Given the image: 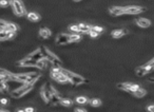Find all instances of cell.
Instances as JSON below:
<instances>
[{"label": "cell", "mask_w": 154, "mask_h": 112, "mask_svg": "<svg viewBox=\"0 0 154 112\" xmlns=\"http://www.w3.org/2000/svg\"><path fill=\"white\" fill-rule=\"evenodd\" d=\"M0 112H9V111H7V110H0Z\"/></svg>", "instance_id": "60d3db41"}, {"label": "cell", "mask_w": 154, "mask_h": 112, "mask_svg": "<svg viewBox=\"0 0 154 112\" xmlns=\"http://www.w3.org/2000/svg\"><path fill=\"white\" fill-rule=\"evenodd\" d=\"M153 61H154V58H153Z\"/></svg>", "instance_id": "ee69618b"}, {"label": "cell", "mask_w": 154, "mask_h": 112, "mask_svg": "<svg viewBox=\"0 0 154 112\" xmlns=\"http://www.w3.org/2000/svg\"><path fill=\"white\" fill-rule=\"evenodd\" d=\"M136 74H137L138 76H144V75H146V73H145V71L142 70V67H138V68L136 69Z\"/></svg>", "instance_id": "1f68e13d"}, {"label": "cell", "mask_w": 154, "mask_h": 112, "mask_svg": "<svg viewBox=\"0 0 154 112\" xmlns=\"http://www.w3.org/2000/svg\"><path fill=\"white\" fill-rule=\"evenodd\" d=\"M46 63H49V61L46 60V58H42V59H41V60L37 61V63H36V68H37V69H39V70H44V69L46 68Z\"/></svg>", "instance_id": "44dd1931"}, {"label": "cell", "mask_w": 154, "mask_h": 112, "mask_svg": "<svg viewBox=\"0 0 154 112\" xmlns=\"http://www.w3.org/2000/svg\"><path fill=\"white\" fill-rule=\"evenodd\" d=\"M0 77H2L5 81H11V79H15V74L11 73L10 71L5 70V69L0 68Z\"/></svg>", "instance_id": "9c48e42d"}, {"label": "cell", "mask_w": 154, "mask_h": 112, "mask_svg": "<svg viewBox=\"0 0 154 112\" xmlns=\"http://www.w3.org/2000/svg\"><path fill=\"white\" fill-rule=\"evenodd\" d=\"M39 35H40V37H42V38L48 39L50 38L51 35H52V32H51V30L48 29V28H40V30H39Z\"/></svg>", "instance_id": "4fadbf2b"}, {"label": "cell", "mask_w": 154, "mask_h": 112, "mask_svg": "<svg viewBox=\"0 0 154 112\" xmlns=\"http://www.w3.org/2000/svg\"><path fill=\"white\" fill-rule=\"evenodd\" d=\"M28 57L31 58V59H33V60H35V61H39V60H41V59L44 58V55H42V53H41L40 49H38V50H36V51H34L33 53L30 54Z\"/></svg>", "instance_id": "30bf717a"}, {"label": "cell", "mask_w": 154, "mask_h": 112, "mask_svg": "<svg viewBox=\"0 0 154 112\" xmlns=\"http://www.w3.org/2000/svg\"><path fill=\"white\" fill-rule=\"evenodd\" d=\"M40 95H41V97L44 98V100L46 103H50V100H51V96H52V94H51L50 92H49V90L46 89V87L42 88V90H41L40 92Z\"/></svg>", "instance_id": "5bb4252c"}, {"label": "cell", "mask_w": 154, "mask_h": 112, "mask_svg": "<svg viewBox=\"0 0 154 112\" xmlns=\"http://www.w3.org/2000/svg\"><path fill=\"white\" fill-rule=\"evenodd\" d=\"M80 39H81V37H80L79 34H71L70 35V42H78L80 41Z\"/></svg>", "instance_id": "4316f807"}, {"label": "cell", "mask_w": 154, "mask_h": 112, "mask_svg": "<svg viewBox=\"0 0 154 112\" xmlns=\"http://www.w3.org/2000/svg\"><path fill=\"white\" fill-rule=\"evenodd\" d=\"M69 30H70V31H72V32H74L75 34H78V33H80L79 28H78V25H70V27H69Z\"/></svg>", "instance_id": "83f0119b"}, {"label": "cell", "mask_w": 154, "mask_h": 112, "mask_svg": "<svg viewBox=\"0 0 154 112\" xmlns=\"http://www.w3.org/2000/svg\"><path fill=\"white\" fill-rule=\"evenodd\" d=\"M33 86L34 85L24 84V85H22L21 87L18 88V89L12 91V92H11V95H12V97H14V98H20V97H22V96H24L25 94H28V93L33 89Z\"/></svg>", "instance_id": "3957f363"}, {"label": "cell", "mask_w": 154, "mask_h": 112, "mask_svg": "<svg viewBox=\"0 0 154 112\" xmlns=\"http://www.w3.org/2000/svg\"><path fill=\"white\" fill-rule=\"evenodd\" d=\"M36 63L37 61L33 60V59L29 58V57H25V58L18 61V66L23 67V68H32V67H36Z\"/></svg>", "instance_id": "8992f818"}, {"label": "cell", "mask_w": 154, "mask_h": 112, "mask_svg": "<svg viewBox=\"0 0 154 112\" xmlns=\"http://www.w3.org/2000/svg\"><path fill=\"white\" fill-rule=\"evenodd\" d=\"M4 90H7V86H5V81L2 77H0V91L3 92Z\"/></svg>", "instance_id": "f1b7e54d"}, {"label": "cell", "mask_w": 154, "mask_h": 112, "mask_svg": "<svg viewBox=\"0 0 154 112\" xmlns=\"http://www.w3.org/2000/svg\"><path fill=\"white\" fill-rule=\"evenodd\" d=\"M128 34V31L127 30H121V29H118V30H114L112 33H111V35H112V37L113 38H116V39H118V38H121L123 36H125V35H127Z\"/></svg>", "instance_id": "7c38bea8"}, {"label": "cell", "mask_w": 154, "mask_h": 112, "mask_svg": "<svg viewBox=\"0 0 154 112\" xmlns=\"http://www.w3.org/2000/svg\"><path fill=\"white\" fill-rule=\"evenodd\" d=\"M55 81H58V83H60V84H67V83H70V81H69V79H68L67 76H65V74H62V73H61L60 75L58 76V77L56 78Z\"/></svg>", "instance_id": "d4e9b609"}, {"label": "cell", "mask_w": 154, "mask_h": 112, "mask_svg": "<svg viewBox=\"0 0 154 112\" xmlns=\"http://www.w3.org/2000/svg\"><path fill=\"white\" fill-rule=\"evenodd\" d=\"M139 86L138 85H136V84H132V86H131V91L130 92L131 93H133V92H135V91L136 90H138V89H139Z\"/></svg>", "instance_id": "836d02e7"}, {"label": "cell", "mask_w": 154, "mask_h": 112, "mask_svg": "<svg viewBox=\"0 0 154 112\" xmlns=\"http://www.w3.org/2000/svg\"><path fill=\"white\" fill-rule=\"evenodd\" d=\"M24 112H35V109L33 107H27L24 109Z\"/></svg>", "instance_id": "8d00e7d4"}, {"label": "cell", "mask_w": 154, "mask_h": 112, "mask_svg": "<svg viewBox=\"0 0 154 112\" xmlns=\"http://www.w3.org/2000/svg\"><path fill=\"white\" fill-rule=\"evenodd\" d=\"M56 44L59 46H65V44H70V35L65 34V33L59 34L56 38Z\"/></svg>", "instance_id": "52a82bcc"}, {"label": "cell", "mask_w": 154, "mask_h": 112, "mask_svg": "<svg viewBox=\"0 0 154 112\" xmlns=\"http://www.w3.org/2000/svg\"><path fill=\"white\" fill-rule=\"evenodd\" d=\"M40 51H41V53H42V55H44V58H46V60L49 61V63H52V65H53V67L61 68V66H62V63H61V60L58 58V57L55 55V54L52 53L50 50L46 49V48H44V47H41Z\"/></svg>", "instance_id": "6da1fadb"}, {"label": "cell", "mask_w": 154, "mask_h": 112, "mask_svg": "<svg viewBox=\"0 0 154 112\" xmlns=\"http://www.w3.org/2000/svg\"><path fill=\"white\" fill-rule=\"evenodd\" d=\"M27 17L30 21H33V22H36V21H39V20H40V16H39V14H37V13H35V12L28 13Z\"/></svg>", "instance_id": "9a60e30c"}, {"label": "cell", "mask_w": 154, "mask_h": 112, "mask_svg": "<svg viewBox=\"0 0 154 112\" xmlns=\"http://www.w3.org/2000/svg\"><path fill=\"white\" fill-rule=\"evenodd\" d=\"M60 74H61V68L53 67L52 70H51V76H52V78H54V79H56V78L60 75Z\"/></svg>", "instance_id": "d6986e66"}, {"label": "cell", "mask_w": 154, "mask_h": 112, "mask_svg": "<svg viewBox=\"0 0 154 112\" xmlns=\"http://www.w3.org/2000/svg\"><path fill=\"white\" fill-rule=\"evenodd\" d=\"M5 31L16 33V32L18 31V27H17L15 23H13V22H7V29H5Z\"/></svg>", "instance_id": "7402d4cb"}, {"label": "cell", "mask_w": 154, "mask_h": 112, "mask_svg": "<svg viewBox=\"0 0 154 112\" xmlns=\"http://www.w3.org/2000/svg\"><path fill=\"white\" fill-rule=\"evenodd\" d=\"M146 94H147V91L145 90V89H142V88H139L138 90H136L135 92H133V95H134L135 97H138V98L144 97Z\"/></svg>", "instance_id": "ffe728a7"}, {"label": "cell", "mask_w": 154, "mask_h": 112, "mask_svg": "<svg viewBox=\"0 0 154 112\" xmlns=\"http://www.w3.org/2000/svg\"><path fill=\"white\" fill-rule=\"evenodd\" d=\"M146 9L142 7H137V5H130V7H125V14L128 15H137L140 13L145 12Z\"/></svg>", "instance_id": "5b68a950"}, {"label": "cell", "mask_w": 154, "mask_h": 112, "mask_svg": "<svg viewBox=\"0 0 154 112\" xmlns=\"http://www.w3.org/2000/svg\"><path fill=\"white\" fill-rule=\"evenodd\" d=\"M59 104L62 105L63 107H71L73 105V100H70V98H61Z\"/></svg>", "instance_id": "603a6c76"}, {"label": "cell", "mask_w": 154, "mask_h": 112, "mask_svg": "<svg viewBox=\"0 0 154 112\" xmlns=\"http://www.w3.org/2000/svg\"><path fill=\"white\" fill-rule=\"evenodd\" d=\"M136 25L138 27L146 29V28H149L151 25V21L147 18H138V19H136Z\"/></svg>", "instance_id": "8fae6325"}, {"label": "cell", "mask_w": 154, "mask_h": 112, "mask_svg": "<svg viewBox=\"0 0 154 112\" xmlns=\"http://www.w3.org/2000/svg\"><path fill=\"white\" fill-rule=\"evenodd\" d=\"M91 31H94V32H96V33H98V34H100L101 32L104 31V29L101 27H98V25H92Z\"/></svg>", "instance_id": "f546056e"}, {"label": "cell", "mask_w": 154, "mask_h": 112, "mask_svg": "<svg viewBox=\"0 0 154 112\" xmlns=\"http://www.w3.org/2000/svg\"><path fill=\"white\" fill-rule=\"evenodd\" d=\"M149 81H153V83H154V78H150Z\"/></svg>", "instance_id": "ab89813d"}, {"label": "cell", "mask_w": 154, "mask_h": 112, "mask_svg": "<svg viewBox=\"0 0 154 112\" xmlns=\"http://www.w3.org/2000/svg\"><path fill=\"white\" fill-rule=\"evenodd\" d=\"M74 112H88V111L86 109H84V108H76L74 110Z\"/></svg>", "instance_id": "74e56055"}, {"label": "cell", "mask_w": 154, "mask_h": 112, "mask_svg": "<svg viewBox=\"0 0 154 112\" xmlns=\"http://www.w3.org/2000/svg\"><path fill=\"white\" fill-rule=\"evenodd\" d=\"M60 95L58 94H53L52 96H51V100H50V103L49 104H51V105H58L59 103H60Z\"/></svg>", "instance_id": "ac0fdd59"}, {"label": "cell", "mask_w": 154, "mask_h": 112, "mask_svg": "<svg viewBox=\"0 0 154 112\" xmlns=\"http://www.w3.org/2000/svg\"><path fill=\"white\" fill-rule=\"evenodd\" d=\"M76 103L77 104H79V105H84V104H87L89 100H88V97H86V96H78V97H76Z\"/></svg>", "instance_id": "484cf974"}, {"label": "cell", "mask_w": 154, "mask_h": 112, "mask_svg": "<svg viewBox=\"0 0 154 112\" xmlns=\"http://www.w3.org/2000/svg\"><path fill=\"white\" fill-rule=\"evenodd\" d=\"M109 12L112 16H121V15H125V7H111L109 9Z\"/></svg>", "instance_id": "ba28073f"}, {"label": "cell", "mask_w": 154, "mask_h": 112, "mask_svg": "<svg viewBox=\"0 0 154 112\" xmlns=\"http://www.w3.org/2000/svg\"><path fill=\"white\" fill-rule=\"evenodd\" d=\"M10 4V1H7V0H0V7H9Z\"/></svg>", "instance_id": "d6a6232c"}, {"label": "cell", "mask_w": 154, "mask_h": 112, "mask_svg": "<svg viewBox=\"0 0 154 112\" xmlns=\"http://www.w3.org/2000/svg\"><path fill=\"white\" fill-rule=\"evenodd\" d=\"M17 112H24V110H18Z\"/></svg>", "instance_id": "b9f144b4"}, {"label": "cell", "mask_w": 154, "mask_h": 112, "mask_svg": "<svg viewBox=\"0 0 154 112\" xmlns=\"http://www.w3.org/2000/svg\"><path fill=\"white\" fill-rule=\"evenodd\" d=\"M7 25V22L5 21V20L0 19V31H5Z\"/></svg>", "instance_id": "4dcf8cb0"}, {"label": "cell", "mask_w": 154, "mask_h": 112, "mask_svg": "<svg viewBox=\"0 0 154 112\" xmlns=\"http://www.w3.org/2000/svg\"><path fill=\"white\" fill-rule=\"evenodd\" d=\"M131 86H132V83H121V84H118L117 88L118 89H121V90L130 92L131 91Z\"/></svg>", "instance_id": "2e32d148"}, {"label": "cell", "mask_w": 154, "mask_h": 112, "mask_svg": "<svg viewBox=\"0 0 154 112\" xmlns=\"http://www.w3.org/2000/svg\"><path fill=\"white\" fill-rule=\"evenodd\" d=\"M61 73L65 74V75L68 77V79H69V81L72 83L73 85H75V86L82 85V84L86 83L84 77H82L81 75H78V74H76V73H73V72H71V71H69V70H65V69L61 68Z\"/></svg>", "instance_id": "7a4b0ae2"}, {"label": "cell", "mask_w": 154, "mask_h": 112, "mask_svg": "<svg viewBox=\"0 0 154 112\" xmlns=\"http://www.w3.org/2000/svg\"><path fill=\"white\" fill-rule=\"evenodd\" d=\"M101 100H99V98H92L91 100H90V105L92 106V107H94V108H97V107H100L101 106Z\"/></svg>", "instance_id": "cb8c5ba5"}, {"label": "cell", "mask_w": 154, "mask_h": 112, "mask_svg": "<svg viewBox=\"0 0 154 112\" xmlns=\"http://www.w3.org/2000/svg\"><path fill=\"white\" fill-rule=\"evenodd\" d=\"M74 1H80V0H74Z\"/></svg>", "instance_id": "7bdbcfd3"}, {"label": "cell", "mask_w": 154, "mask_h": 112, "mask_svg": "<svg viewBox=\"0 0 154 112\" xmlns=\"http://www.w3.org/2000/svg\"><path fill=\"white\" fill-rule=\"evenodd\" d=\"M148 112H154V105H150L147 107Z\"/></svg>", "instance_id": "f35d334b"}, {"label": "cell", "mask_w": 154, "mask_h": 112, "mask_svg": "<svg viewBox=\"0 0 154 112\" xmlns=\"http://www.w3.org/2000/svg\"><path fill=\"white\" fill-rule=\"evenodd\" d=\"M10 4L12 5L13 11H14V13L17 16L21 17V16H23L25 14V7H24L21 0H11Z\"/></svg>", "instance_id": "277c9868"}, {"label": "cell", "mask_w": 154, "mask_h": 112, "mask_svg": "<svg viewBox=\"0 0 154 112\" xmlns=\"http://www.w3.org/2000/svg\"><path fill=\"white\" fill-rule=\"evenodd\" d=\"M0 104H1V105H7V104H9V100H7V98H1V100H0Z\"/></svg>", "instance_id": "d590c367"}, {"label": "cell", "mask_w": 154, "mask_h": 112, "mask_svg": "<svg viewBox=\"0 0 154 112\" xmlns=\"http://www.w3.org/2000/svg\"><path fill=\"white\" fill-rule=\"evenodd\" d=\"M78 28H79L80 33H89V32L91 31L92 25H88V23H79Z\"/></svg>", "instance_id": "e0dca14e"}, {"label": "cell", "mask_w": 154, "mask_h": 112, "mask_svg": "<svg viewBox=\"0 0 154 112\" xmlns=\"http://www.w3.org/2000/svg\"><path fill=\"white\" fill-rule=\"evenodd\" d=\"M89 35L92 37V38H97V37L99 36L98 33H96V32H94V31H90L89 32Z\"/></svg>", "instance_id": "e575fe53"}]
</instances>
